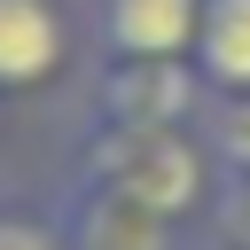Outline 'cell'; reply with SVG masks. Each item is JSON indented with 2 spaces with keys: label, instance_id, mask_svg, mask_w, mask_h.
Here are the masks:
<instances>
[{
  "label": "cell",
  "instance_id": "1",
  "mask_svg": "<svg viewBox=\"0 0 250 250\" xmlns=\"http://www.w3.org/2000/svg\"><path fill=\"white\" fill-rule=\"evenodd\" d=\"M78 180H102V188H117V195H133V203H148L156 219L180 227V219H195L211 203L219 164H211V148H203L195 125H164V133L94 125L86 148H78Z\"/></svg>",
  "mask_w": 250,
  "mask_h": 250
},
{
  "label": "cell",
  "instance_id": "2",
  "mask_svg": "<svg viewBox=\"0 0 250 250\" xmlns=\"http://www.w3.org/2000/svg\"><path fill=\"white\" fill-rule=\"evenodd\" d=\"M203 102H211V86L195 78V62H102L94 70V117L125 125V133L195 125Z\"/></svg>",
  "mask_w": 250,
  "mask_h": 250
},
{
  "label": "cell",
  "instance_id": "3",
  "mask_svg": "<svg viewBox=\"0 0 250 250\" xmlns=\"http://www.w3.org/2000/svg\"><path fill=\"white\" fill-rule=\"evenodd\" d=\"M78 16L62 0H0V94H47L78 70Z\"/></svg>",
  "mask_w": 250,
  "mask_h": 250
},
{
  "label": "cell",
  "instance_id": "4",
  "mask_svg": "<svg viewBox=\"0 0 250 250\" xmlns=\"http://www.w3.org/2000/svg\"><path fill=\"white\" fill-rule=\"evenodd\" d=\"M203 0H86V31L102 62H188Z\"/></svg>",
  "mask_w": 250,
  "mask_h": 250
},
{
  "label": "cell",
  "instance_id": "5",
  "mask_svg": "<svg viewBox=\"0 0 250 250\" xmlns=\"http://www.w3.org/2000/svg\"><path fill=\"white\" fill-rule=\"evenodd\" d=\"M55 227L70 234V250H172V219H156L148 203L102 188V180H78L55 211Z\"/></svg>",
  "mask_w": 250,
  "mask_h": 250
},
{
  "label": "cell",
  "instance_id": "6",
  "mask_svg": "<svg viewBox=\"0 0 250 250\" xmlns=\"http://www.w3.org/2000/svg\"><path fill=\"white\" fill-rule=\"evenodd\" d=\"M188 62L211 94H250V0H203Z\"/></svg>",
  "mask_w": 250,
  "mask_h": 250
},
{
  "label": "cell",
  "instance_id": "7",
  "mask_svg": "<svg viewBox=\"0 0 250 250\" xmlns=\"http://www.w3.org/2000/svg\"><path fill=\"white\" fill-rule=\"evenodd\" d=\"M195 133H203L219 180H250V94H211L203 117H195Z\"/></svg>",
  "mask_w": 250,
  "mask_h": 250
},
{
  "label": "cell",
  "instance_id": "8",
  "mask_svg": "<svg viewBox=\"0 0 250 250\" xmlns=\"http://www.w3.org/2000/svg\"><path fill=\"white\" fill-rule=\"evenodd\" d=\"M0 250H70V234L55 219H31V211H0Z\"/></svg>",
  "mask_w": 250,
  "mask_h": 250
},
{
  "label": "cell",
  "instance_id": "9",
  "mask_svg": "<svg viewBox=\"0 0 250 250\" xmlns=\"http://www.w3.org/2000/svg\"><path fill=\"white\" fill-rule=\"evenodd\" d=\"M227 211L242 219V234H250V180H227Z\"/></svg>",
  "mask_w": 250,
  "mask_h": 250
}]
</instances>
